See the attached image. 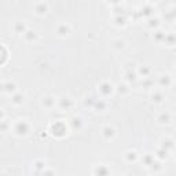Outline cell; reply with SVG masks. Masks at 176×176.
Segmentation results:
<instances>
[{"instance_id":"e0dca14e","label":"cell","mask_w":176,"mask_h":176,"mask_svg":"<svg viewBox=\"0 0 176 176\" xmlns=\"http://www.w3.org/2000/svg\"><path fill=\"white\" fill-rule=\"evenodd\" d=\"M125 158L128 160V161H136L138 153L135 151V150H129V151H127V153H125Z\"/></svg>"},{"instance_id":"44dd1931","label":"cell","mask_w":176,"mask_h":176,"mask_svg":"<svg viewBox=\"0 0 176 176\" xmlns=\"http://www.w3.org/2000/svg\"><path fill=\"white\" fill-rule=\"evenodd\" d=\"M4 91H7V92H14V91H15V84L12 83V81L4 83Z\"/></svg>"},{"instance_id":"52a82bcc","label":"cell","mask_w":176,"mask_h":176,"mask_svg":"<svg viewBox=\"0 0 176 176\" xmlns=\"http://www.w3.org/2000/svg\"><path fill=\"white\" fill-rule=\"evenodd\" d=\"M102 135H103L106 139H111V138L116 135V131H114L113 127L106 125V127H103V129H102Z\"/></svg>"},{"instance_id":"277c9868","label":"cell","mask_w":176,"mask_h":176,"mask_svg":"<svg viewBox=\"0 0 176 176\" xmlns=\"http://www.w3.org/2000/svg\"><path fill=\"white\" fill-rule=\"evenodd\" d=\"M157 121H158V124H161V125H168V124L172 121V116H171V113H168V111H164V113H161L158 116Z\"/></svg>"},{"instance_id":"7402d4cb","label":"cell","mask_w":176,"mask_h":176,"mask_svg":"<svg viewBox=\"0 0 176 176\" xmlns=\"http://www.w3.org/2000/svg\"><path fill=\"white\" fill-rule=\"evenodd\" d=\"M24 102V94H17V95H14V98H12V103L15 105H19Z\"/></svg>"},{"instance_id":"2e32d148","label":"cell","mask_w":176,"mask_h":176,"mask_svg":"<svg viewBox=\"0 0 176 176\" xmlns=\"http://www.w3.org/2000/svg\"><path fill=\"white\" fill-rule=\"evenodd\" d=\"M35 8H36V11L39 12V14H45L47 12V4L45 3H37L36 6H35Z\"/></svg>"},{"instance_id":"d4e9b609","label":"cell","mask_w":176,"mask_h":176,"mask_svg":"<svg viewBox=\"0 0 176 176\" xmlns=\"http://www.w3.org/2000/svg\"><path fill=\"white\" fill-rule=\"evenodd\" d=\"M118 92H128V87L125 85V84H120L118 85Z\"/></svg>"},{"instance_id":"83f0119b","label":"cell","mask_w":176,"mask_h":176,"mask_svg":"<svg viewBox=\"0 0 176 176\" xmlns=\"http://www.w3.org/2000/svg\"><path fill=\"white\" fill-rule=\"evenodd\" d=\"M2 91H4V84H0V92Z\"/></svg>"},{"instance_id":"8992f818","label":"cell","mask_w":176,"mask_h":176,"mask_svg":"<svg viewBox=\"0 0 176 176\" xmlns=\"http://www.w3.org/2000/svg\"><path fill=\"white\" fill-rule=\"evenodd\" d=\"M158 84L161 87H165V88H168V87L172 84V77H171L169 75H162L160 76V78H158Z\"/></svg>"},{"instance_id":"9a60e30c","label":"cell","mask_w":176,"mask_h":176,"mask_svg":"<svg viewBox=\"0 0 176 176\" xmlns=\"http://www.w3.org/2000/svg\"><path fill=\"white\" fill-rule=\"evenodd\" d=\"M57 32L59 33L61 36H65V35H68V33H69V25H66V24H61L57 28Z\"/></svg>"},{"instance_id":"d6986e66","label":"cell","mask_w":176,"mask_h":176,"mask_svg":"<svg viewBox=\"0 0 176 176\" xmlns=\"http://www.w3.org/2000/svg\"><path fill=\"white\" fill-rule=\"evenodd\" d=\"M14 30L17 33H25L26 30H25V24L24 22H17V24L14 25Z\"/></svg>"},{"instance_id":"4316f807","label":"cell","mask_w":176,"mask_h":176,"mask_svg":"<svg viewBox=\"0 0 176 176\" xmlns=\"http://www.w3.org/2000/svg\"><path fill=\"white\" fill-rule=\"evenodd\" d=\"M44 176H54V172L52 171H48V172H45V173H43Z\"/></svg>"},{"instance_id":"5b68a950","label":"cell","mask_w":176,"mask_h":176,"mask_svg":"<svg viewBox=\"0 0 176 176\" xmlns=\"http://www.w3.org/2000/svg\"><path fill=\"white\" fill-rule=\"evenodd\" d=\"M109 175H110V171L106 165H98L94 169V176H109Z\"/></svg>"},{"instance_id":"ffe728a7","label":"cell","mask_w":176,"mask_h":176,"mask_svg":"<svg viewBox=\"0 0 176 176\" xmlns=\"http://www.w3.org/2000/svg\"><path fill=\"white\" fill-rule=\"evenodd\" d=\"M61 103H62V105H61V106H62V109H68L69 108V106H72V101H70V98H66V96H63V98H61Z\"/></svg>"},{"instance_id":"9c48e42d","label":"cell","mask_w":176,"mask_h":176,"mask_svg":"<svg viewBox=\"0 0 176 176\" xmlns=\"http://www.w3.org/2000/svg\"><path fill=\"white\" fill-rule=\"evenodd\" d=\"M151 101L154 102V103H161L162 101H164V94L161 92V91H153L151 92Z\"/></svg>"},{"instance_id":"603a6c76","label":"cell","mask_w":176,"mask_h":176,"mask_svg":"<svg viewBox=\"0 0 176 176\" xmlns=\"http://www.w3.org/2000/svg\"><path fill=\"white\" fill-rule=\"evenodd\" d=\"M113 47H116V48H124V47H125V43H124V40L117 39V40H114V42H113Z\"/></svg>"},{"instance_id":"7c38bea8","label":"cell","mask_w":176,"mask_h":176,"mask_svg":"<svg viewBox=\"0 0 176 176\" xmlns=\"http://www.w3.org/2000/svg\"><path fill=\"white\" fill-rule=\"evenodd\" d=\"M168 157H169V153L165 151V150H162L161 147H160L154 154V158H158V160H167Z\"/></svg>"},{"instance_id":"5bb4252c","label":"cell","mask_w":176,"mask_h":176,"mask_svg":"<svg viewBox=\"0 0 176 176\" xmlns=\"http://www.w3.org/2000/svg\"><path fill=\"white\" fill-rule=\"evenodd\" d=\"M164 37H165V33L161 32V30H157V32H154V35H153V40L157 43H162L164 42Z\"/></svg>"},{"instance_id":"ac0fdd59","label":"cell","mask_w":176,"mask_h":176,"mask_svg":"<svg viewBox=\"0 0 176 176\" xmlns=\"http://www.w3.org/2000/svg\"><path fill=\"white\" fill-rule=\"evenodd\" d=\"M6 59H7V50L0 44V65H3Z\"/></svg>"},{"instance_id":"f1b7e54d","label":"cell","mask_w":176,"mask_h":176,"mask_svg":"<svg viewBox=\"0 0 176 176\" xmlns=\"http://www.w3.org/2000/svg\"><path fill=\"white\" fill-rule=\"evenodd\" d=\"M0 118H3V111L0 110Z\"/></svg>"},{"instance_id":"3957f363","label":"cell","mask_w":176,"mask_h":176,"mask_svg":"<svg viewBox=\"0 0 176 176\" xmlns=\"http://www.w3.org/2000/svg\"><path fill=\"white\" fill-rule=\"evenodd\" d=\"M173 147H175V140L172 139V138H169V136H165L164 139L161 140V149L162 150H165V151H172L173 150Z\"/></svg>"},{"instance_id":"6da1fadb","label":"cell","mask_w":176,"mask_h":176,"mask_svg":"<svg viewBox=\"0 0 176 176\" xmlns=\"http://www.w3.org/2000/svg\"><path fill=\"white\" fill-rule=\"evenodd\" d=\"M66 131H68V128H66L65 122H61V121H55L54 124H51V127H50V132L54 135V136H58V138L63 136V135L66 134Z\"/></svg>"},{"instance_id":"30bf717a","label":"cell","mask_w":176,"mask_h":176,"mask_svg":"<svg viewBox=\"0 0 176 176\" xmlns=\"http://www.w3.org/2000/svg\"><path fill=\"white\" fill-rule=\"evenodd\" d=\"M42 105L43 106H45L47 109H51L52 106L55 105V98H52V96H44V98L42 99Z\"/></svg>"},{"instance_id":"4fadbf2b","label":"cell","mask_w":176,"mask_h":176,"mask_svg":"<svg viewBox=\"0 0 176 176\" xmlns=\"http://www.w3.org/2000/svg\"><path fill=\"white\" fill-rule=\"evenodd\" d=\"M138 75L143 76V78H147L150 75V68L149 66H140V68L138 69Z\"/></svg>"},{"instance_id":"7a4b0ae2","label":"cell","mask_w":176,"mask_h":176,"mask_svg":"<svg viewBox=\"0 0 176 176\" xmlns=\"http://www.w3.org/2000/svg\"><path fill=\"white\" fill-rule=\"evenodd\" d=\"M14 132L19 136H25L29 132V124L25 120H18V122L14 125Z\"/></svg>"},{"instance_id":"8fae6325","label":"cell","mask_w":176,"mask_h":176,"mask_svg":"<svg viewBox=\"0 0 176 176\" xmlns=\"http://www.w3.org/2000/svg\"><path fill=\"white\" fill-rule=\"evenodd\" d=\"M99 91H101L103 95H109V94H111V91H113V87L109 83H102L101 85H99Z\"/></svg>"},{"instance_id":"ba28073f","label":"cell","mask_w":176,"mask_h":176,"mask_svg":"<svg viewBox=\"0 0 176 176\" xmlns=\"http://www.w3.org/2000/svg\"><path fill=\"white\" fill-rule=\"evenodd\" d=\"M164 43L167 47H173L175 45V35L172 32L171 33H165V37H164Z\"/></svg>"},{"instance_id":"cb8c5ba5","label":"cell","mask_w":176,"mask_h":176,"mask_svg":"<svg viewBox=\"0 0 176 176\" xmlns=\"http://www.w3.org/2000/svg\"><path fill=\"white\" fill-rule=\"evenodd\" d=\"M25 36L29 37V39H33V40H35V39L37 37V33L35 32V30H26V32H25Z\"/></svg>"},{"instance_id":"484cf974","label":"cell","mask_w":176,"mask_h":176,"mask_svg":"<svg viewBox=\"0 0 176 176\" xmlns=\"http://www.w3.org/2000/svg\"><path fill=\"white\" fill-rule=\"evenodd\" d=\"M36 165H37V168H40V169H43V161H36Z\"/></svg>"}]
</instances>
